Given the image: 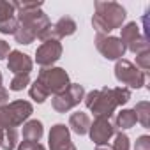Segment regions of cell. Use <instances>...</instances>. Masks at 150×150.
Instances as JSON below:
<instances>
[{
    "instance_id": "cell-5",
    "label": "cell",
    "mask_w": 150,
    "mask_h": 150,
    "mask_svg": "<svg viewBox=\"0 0 150 150\" xmlns=\"http://www.w3.org/2000/svg\"><path fill=\"white\" fill-rule=\"evenodd\" d=\"M35 81L48 92V96L50 94L58 96V94L65 92L67 87L71 85L69 74L62 67H46V69H41Z\"/></svg>"
},
{
    "instance_id": "cell-27",
    "label": "cell",
    "mask_w": 150,
    "mask_h": 150,
    "mask_svg": "<svg viewBox=\"0 0 150 150\" xmlns=\"http://www.w3.org/2000/svg\"><path fill=\"white\" fill-rule=\"evenodd\" d=\"M134 150H150V136L143 134L136 139V145H134Z\"/></svg>"
},
{
    "instance_id": "cell-18",
    "label": "cell",
    "mask_w": 150,
    "mask_h": 150,
    "mask_svg": "<svg viewBox=\"0 0 150 150\" xmlns=\"http://www.w3.org/2000/svg\"><path fill=\"white\" fill-rule=\"evenodd\" d=\"M132 110L136 113V120L145 129H148L150 127V103L148 101H139V103H136V106Z\"/></svg>"
},
{
    "instance_id": "cell-31",
    "label": "cell",
    "mask_w": 150,
    "mask_h": 150,
    "mask_svg": "<svg viewBox=\"0 0 150 150\" xmlns=\"http://www.w3.org/2000/svg\"><path fill=\"white\" fill-rule=\"evenodd\" d=\"M96 150H111V146H106V145H103V146H97Z\"/></svg>"
},
{
    "instance_id": "cell-6",
    "label": "cell",
    "mask_w": 150,
    "mask_h": 150,
    "mask_svg": "<svg viewBox=\"0 0 150 150\" xmlns=\"http://www.w3.org/2000/svg\"><path fill=\"white\" fill-rule=\"evenodd\" d=\"M115 78L129 88H141L146 81V72L139 71L132 62L120 58L115 64Z\"/></svg>"
},
{
    "instance_id": "cell-1",
    "label": "cell",
    "mask_w": 150,
    "mask_h": 150,
    "mask_svg": "<svg viewBox=\"0 0 150 150\" xmlns=\"http://www.w3.org/2000/svg\"><path fill=\"white\" fill-rule=\"evenodd\" d=\"M85 106L96 115V117H104L110 118L115 110L131 99V90L127 87H117V88H101V90H92L85 97Z\"/></svg>"
},
{
    "instance_id": "cell-19",
    "label": "cell",
    "mask_w": 150,
    "mask_h": 150,
    "mask_svg": "<svg viewBox=\"0 0 150 150\" xmlns=\"http://www.w3.org/2000/svg\"><path fill=\"white\" fill-rule=\"evenodd\" d=\"M18 145V129H6L4 134V141L0 145V148L4 150H14Z\"/></svg>"
},
{
    "instance_id": "cell-11",
    "label": "cell",
    "mask_w": 150,
    "mask_h": 150,
    "mask_svg": "<svg viewBox=\"0 0 150 150\" xmlns=\"http://www.w3.org/2000/svg\"><path fill=\"white\" fill-rule=\"evenodd\" d=\"M60 57H62V44H60V41H44L35 51V62L42 69L51 67Z\"/></svg>"
},
{
    "instance_id": "cell-22",
    "label": "cell",
    "mask_w": 150,
    "mask_h": 150,
    "mask_svg": "<svg viewBox=\"0 0 150 150\" xmlns=\"http://www.w3.org/2000/svg\"><path fill=\"white\" fill-rule=\"evenodd\" d=\"M28 94H30V97H32L35 103H39V104H41V103H44V101L48 99V92H46V90L37 83V81H34V85L30 87Z\"/></svg>"
},
{
    "instance_id": "cell-21",
    "label": "cell",
    "mask_w": 150,
    "mask_h": 150,
    "mask_svg": "<svg viewBox=\"0 0 150 150\" xmlns=\"http://www.w3.org/2000/svg\"><path fill=\"white\" fill-rule=\"evenodd\" d=\"M18 18L16 16H11V18H7V20H2L0 21V34H13L14 35V32L18 30Z\"/></svg>"
},
{
    "instance_id": "cell-9",
    "label": "cell",
    "mask_w": 150,
    "mask_h": 150,
    "mask_svg": "<svg viewBox=\"0 0 150 150\" xmlns=\"http://www.w3.org/2000/svg\"><path fill=\"white\" fill-rule=\"evenodd\" d=\"M96 48L108 60H120L125 55V46L115 35H101V34H97L96 35Z\"/></svg>"
},
{
    "instance_id": "cell-3",
    "label": "cell",
    "mask_w": 150,
    "mask_h": 150,
    "mask_svg": "<svg viewBox=\"0 0 150 150\" xmlns=\"http://www.w3.org/2000/svg\"><path fill=\"white\" fill-rule=\"evenodd\" d=\"M125 9L118 2H96V13L92 16V27L97 34L108 35L115 28H122L125 21Z\"/></svg>"
},
{
    "instance_id": "cell-25",
    "label": "cell",
    "mask_w": 150,
    "mask_h": 150,
    "mask_svg": "<svg viewBox=\"0 0 150 150\" xmlns=\"http://www.w3.org/2000/svg\"><path fill=\"white\" fill-rule=\"evenodd\" d=\"M14 11H16V9H14L13 2L0 0V21H2V20H7V18H11V16H14V14H16Z\"/></svg>"
},
{
    "instance_id": "cell-2",
    "label": "cell",
    "mask_w": 150,
    "mask_h": 150,
    "mask_svg": "<svg viewBox=\"0 0 150 150\" xmlns=\"http://www.w3.org/2000/svg\"><path fill=\"white\" fill-rule=\"evenodd\" d=\"M18 30L14 32V39L20 44H30L51 25L46 13L41 9H20L18 11Z\"/></svg>"
},
{
    "instance_id": "cell-16",
    "label": "cell",
    "mask_w": 150,
    "mask_h": 150,
    "mask_svg": "<svg viewBox=\"0 0 150 150\" xmlns=\"http://www.w3.org/2000/svg\"><path fill=\"white\" fill-rule=\"evenodd\" d=\"M136 122H138V120H136V113H134V110H122L120 113L115 115L113 125H115V129H120V132H122L124 129H131V127H134Z\"/></svg>"
},
{
    "instance_id": "cell-17",
    "label": "cell",
    "mask_w": 150,
    "mask_h": 150,
    "mask_svg": "<svg viewBox=\"0 0 150 150\" xmlns=\"http://www.w3.org/2000/svg\"><path fill=\"white\" fill-rule=\"evenodd\" d=\"M44 134V127L39 120H28L23 124V139L27 141H39Z\"/></svg>"
},
{
    "instance_id": "cell-10",
    "label": "cell",
    "mask_w": 150,
    "mask_h": 150,
    "mask_svg": "<svg viewBox=\"0 0 150 150\" xmlns=\"http://www.w3.org/2000/svg\"><path fill=\"white\" fill-rule=\"evenodd\" d=\"M88 134H90V139H92L97 146H103V145H106V143L117 134V129H115V125H113V122H111L110 118L96 117V120L90 122Z\"/></svg>"
},
{
    "instance_id": "cell-4",
    "label": "cell",
    "mask_w": 150,
    "mask_h": 150,
    "mask_svg": "<svg viewBox=\"0 0 150 150\" xmlns=\"http://www.w3.org/2000/svg\"><path fill=\"white\" fill-rule=\"evenodd\" d=\"M34 113V106L28 101H13L0 108V127L2 129H16Z\"/></svg>"
},
{
    "instance_id": "cell-8",
    "label": "cell",
    "mask_w": 150,
    "mask_h": 150,
    "mask_svg": "<svg viewBox=\"0 0 150 150\" xmlns=\"http://www.w3.org/2000/svg\"><path fill=\"white\" fill-rule=\"evenodd\" d=\"M122 34H120V41L122 44L125 46V50L132 51V53H141V51H146L148 50V37H145L141 32H139V27L136 21H131L127 23L125 27L120 28Z\"/></svg>"
},
{
    "instance_id": "cell-30",
    "label": "cell",
    "mask_w": 150,
    "mask_h": 150,
    "mask_svg": "<svg viewBox=\"0 0 150 150\" xmlns=\"http://www.w3.org/2000/svg\"><path fill=\"white\" fill-rule=\"evenodd\" d=\"M4 134H6V129L0 127V145H2V141H4Z\"/></svg>"
},
{
    "instance_id": "cell-26",
    "label": "cell",
    "mask_w": 150,
    "mask_h": 150,
    "mask_svg": "<svg viewBox=\"0 0 150 150\" xmlns=\"http://www.w3.org/2000/svg\"><path fill=\"white\" fill-rule=\"evenodd\" d=\"M16 150H46V148L39 141H27V139H23V141H20Z\"/></svg>"
},
{
    "instance_id": "cell-14",
    "label": "cell",
    "mask_w": 150,
    "mask_h": 150,
    "mask_svg": "<svg viewBox=\"0 0 150 150\" xmlns=\"http://www.w3.org/2000/svg\"><path fill=\"white\" fill-rule=\"evenodd\" d=\"M69 127L72 132H76L78 136H83L88 132L90 129V117L83 111H76V113H72L69 117Z\"/></svg>"
},
{
    "instance_id": "cell-23",
    "label": "cell",
    "mask_w": 150,
    "mask_h": 150,
    "mask_svg": "<svg viewBox=\"0 0 150 150\" xmlns=\"http://www.w3.org/2000/svg\"><path fill=\"white\" fill-rule=\"evenodd\" d=\"M129 148H131V145H129L127 134L117 132V134H115V141H113V145H111V150H129Z\"/></svg>"
},
{
    "instance_id": "cell-7",
    "label": "cell",
    "mask_w": 150,
    "mask_h": 150,
    "mask_svg": "<svg viewBox=\"0 0 150 150\" xmlns=\"http://www.w3.org/2000/svg\"><path fill=\"white\" fill-rule=\"evenodd\" d=\"M83 97H85V88L80 83H71L65 92L53 97L51 106L57 113H67L74 106H78L83 101Z\"/></svg>"
},
{
    "instance_id": "cell-32",
    "label": "cell",
    "mask_w": 150,
    "mask_h": 150,
    "mask_svg": "<svg viewBox=\"0 0 150 150\" xmlns=\"http://www.w3.org/2000/svg\"><path fill=\"white\" fill-rule=\"evenodd\" d=\"M0 87H2V72H0Z\"/></svg>"
},
{
    "instance_id": "cell-15",
    "label": "cell",
    "mask_w": 150,
    "mask_h": 150,
    "mask_svg": "<svg viewBox=\"0 0 150 150\" xmlns=\"http://www.w3.org/2000/svg\"><path fill=\"white\" fill-rule=\"evenodd\" d=\"M76 28H78L76 21H74L72 18H69V16H62V18L53 25V32H55V37H57L58 41H60L62 37L72 35L74 32H76Z\"/></svg>"
},
{
    "instance_id": "cell-28",
    "label": "cell",
    "mask_w": 150,
    "mask_h": 150,
    "mask_svg": "<svg viewBox=\"0 0 150 150\" xmlns=\"http://www.w3.org/2000/svg\"><path fill=\"white\" fill-rule=\"evenodd\" d=\"M9 53H11V48H9V44H7L6 41H2V39H0V60H4L6 57H9Z\"/></svg>"
},
{
    "instance_id": "cell-24",
    "label": "cell",
    "mask_w": 150,
    "mask_h": 150,
    "mask_svg": "<svg viewBox=\"0 0 150 150\" xmlns=\"http://www.w3.org/2000/svg\"><path fill=\"white\" fill-rule=\"evenodd\" d=\"M136 67L139 71H143V72L150 69V50L141 51V53L136 55Z\"/></svg>"
},
{
    "instance_id": "cell-20",
    "label": "cell",
    "mask_w": 150,
    "mask_h": 150,
    "mask_svg": "<svg viewBox=\"0 0 150 150\" xmlns=\"http://www.w3.org/2000/svg\"><path fill=\"white\" fill-rule=\"evenodd\" d=\"M28 83H30V76H28V74H14V78L11 80L9 88L14 90V92H20V90H23Z\"/></svg>"
},
{
    "instance_id": "cell-13",
    "label": "cell",
    "mask_w": 150,
    "mask_h": 150,
    "mask_svg": "<svg viewBox=\"0 0 150 150\" xmlns=\"http://www.w3.org/2000/svg\"><path fill=\"white\" fill-rule=\"evenodd\" d=\"M7 67L11 72L14 74H30L32 67H34V62L28 55L14 50L9 53V58H7Z\"/></svg>"
},
{
    "instance_id": "cell-12",
    "label": "cell",
    "mask_w": 150,
    "mask_h": 150,
    "mask_svg": "<svg viewBox=\"0 0 150 150\" xmlns=\"http://www.w3.org/2000/svg\"><path fill=\"white\" fill-rule=\"evenodd\" d=\"M50 150H76L71 141V132L65 124H55L48 136Z\"/></svg>"
},
{
    "instance_id": "cell-29",
    "label": "cell",
    "mask_w": 150,
    "mask_h": 150,
    "mask_svg": "<svg viewBox=\"0 0 150 150\" xmlns=\"http://www.w3.org/2000/svg\"><path fill=\"white\" fill-rule=\"evenodd\" d=\"M6 104H9V92H7V88L0 87V108Z\"/></svg>"
}]
</instances>
